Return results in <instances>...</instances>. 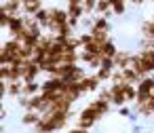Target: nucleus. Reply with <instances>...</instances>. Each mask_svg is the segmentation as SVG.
<instances>
[{
	"instance_id": "2",
	"label": "nucleus",
	"mask_w": 154,
	"mask_h": 133,
	"mask_svg": "<svg viewBox=\"0 0 154 133\" xmlns=\"http://www.w3.org/2000/svg\"><path fill=\"white\" fill-rule=\"evenodd\" d=\"M51 9V23H49V30L51 34H59L61 26H66L70 21V15H68V9L66 7H49Z\"/></svg>"
},
{
	"instance_id": "6",
	"label": "nucleus",
	"mask_w": 154,
	"mask_h": 133,
	"mask_svg": "<svg viewBox=\"0 0 154 133\" xmlns=\"http://www.w3.org/2000/svg\"><path fill=\"white\" fill-rule=\"evenodd\" d=\"M137 57H139L141 68L146 70V74H154V49H139Z\"/></svg>"
},
{
	"instance_id": "13",
	"label": "nucleus",
	"mask_w": 154,
	"mask_h": 133,
	"mask_svg": "<svg viewBox=\"0 0 154 133\" xmlns=\"http://www.w3.org/2000/svg\"><path fill=\"white\" fill-rule=\"evenodd\" d=\"M89 104H91V106H93V108L101 114V118H103V116H108V114L112 112V108H114L108 99H101V97H95V99H91Z\"/></svg>"
},
{
	"instance_id": "14",
	"label": "nucleus",
	"mask_w": 154,
	"mask_h": 133,
	"mask_svg": "<svg viewBox=\"0 0 154 133\" xmlns=\"http://www.w3.org/2000/svg\"><path fill=\"white\" fill-rule=\"evenodd\" d=\"M42 118V114L40 112H36V110H23V116H21V125L23 127H36V122Z\"/></svg>"
},
{
	"instance_id": "4",
	"label": "nucleus",
	"mask_w": 154,
	"mask_h": 133,
	"mask_svg": "<svg viewBox=\"0 0 154 133\" xmlns=\"http://www.w3.org/2000/svg\"><path fill=\"white\" fill-rule=\"evenodd\" d=\"M152 91H154V74H148L137 82V99L152 97Z\"/></svg>"
},
{
	"instance_id": "21",
	"label": "nucleus",
	"mask_w": 154,
	"mask_h": 133,
	"mask_svg": "<svg viewBox=\"0 0 154 133\" xmlns=\"http://www.w3.org/2000/svg\"><path fill=\"white\" fill-rule=\"evenodd\" d=\"M112 72H114V70H110V68H97L93 74H95V76H97L101 82H110V78H112Z\"/></svg>"
},
{
	"instance_id": "17",
	"label": "nucleus",
	"mask_w": 154,
	"mask_h": 133,
	"mask_svg": "<svg viewBox=\"0 0 154 133\" xmlns=\"http://www.w3.org/2000/svg\"><path fill=\"white\" fill-rule=\"evenodd\" d=\"M141 38H154V19H143L141 21Z\"/></svg>"
},
{
	"instance_id": "8",
	"label": "nucleus",
	"mask_w": 154,
	"mask_h": 133,
	"mask_svg": "<svg viewBox=\"0 0 154 133\" xmlns=\"http://www.w3.org/2000/svg\"><path fill=\"white\" fill-rule=\"evenodd\" d=\"M45 74L42 68L34 61V59H28L26 61V68H23V82H30V80H38V76Z\"/></svg>"
},
{
	"instance_id": "1",
	"label": "nucleus",
	"mask_w": 154,
	"mask_h": 133,
	"mask_svg": "<svg viewBox=\"0 0 154 133\" xmlns=\"http://www.w3.org/2000/svg\"><path fill=\"white\" fill-rule=\"evenodd\" d=\"M99 120H101V114H99L91 104H87V106L76 114V125H78V127H82V129H89V131H91Z\"/></svg>"
},
{
	"instance_id": "29",
	"label": "nucleus",
	"mask_w": 154,
	"mask_h": 133,
	"mask_svg": "<svg viewBox=\"0 0 154 133\" xmlns=\"http://www.w3.org/2000/svg\"><path fill=\"white\" fill-rule=\"evenodd\" d=\"M42 2H45V0H42Z\"/></svg>"
},
{
	"instance_id": "3",
	"label": "nucleus",
	"mask_w": 154,
	"mask_h": 133,
	"mask_svg": "<svg viewBox=\"0 0 154 133\" xmlns=\"http://www.w3.org/2000/svg\"><path fill=\"white\" fill-rule=\"evenodd\" d=\"M40 82H42V93H63V87H66V80L59 76H47Z\"/></svg>"
},
{
	"instance_id": "5",
	"label": "nucleus",
	"mask_w": 154,
	"mask_h": 133,
	"mask_svg": "<svg viewBox=\"0 0 154 133\" xmlns=\"http://www.w3.org/2000/svg\"><path fill=\"white\" fill-rule=\"evenodd\" d=\"M101 59L103 55L101 53H93V51H87V49H80V63L87 66V68H99L101 66Z\"/></svg>"
},
{
	"instance_id": "11",
	"label": "nucleus",
	"mask_w": 154,
	"mask_h": 133,
	"mask_svg": "<svg viewBox=\"0 0 154 133\" xmlns=\"http://www.w3.org/2000/svg\"><path fill=\"white\" fill-rule=\"evenodd\" d=\"M0 11H2V13H9V15H21V13H23V5L17 2V0H2Z\"/></svg>"
},
{
	"instance_id": "20",
	"label": "nucleus",
	"mask_w": 154,
	"mask_h": 133,
	"mask_svg": "<svg viewBox=\"0 0 154 133\" xmlns=\"http://www.w3.org/2000/svg\"><path fill=\"white\" fill-rule=\"evenodd\" d=\"M125 95H127V101L133 106L135 101H137V85H125Z\"/></svg>"
},
{
	"instance_id": "24",
	"label": "nucleus",
	"mask_w": 154,
	"mask_h": 133,
	"mask_svg": "<svg viewBox=\"0 0 154 133\" xmlns=\"http://www.w3.org/2000/svg\"><path fill=\"white\" fill-rule=\"evenodd\" d=\"M68 133H91V131H89V129H82V127H78V125H74V127L68 129Z\"/></svg>"
},
{
	"instance_id": "22",
	"label": "nucleus",
	"mask_w": 154,
	"mask_h": 133,
	"mask_svg": "<svg viewBox=\"0 0 154 133\" xmlns=\"http://www.w3.org/2000/svg\"><path fill=\"white\" fill-rule=\"evenodd\" d=\"M78 40H80V47H89L93 42V34L91 32H82V34H78Z\"/></svg>"
},
{
	"instance_id": "7",
	"label": "nucleus",
	"mask_w": 154,
	"mask_h": 133,
	"mask_svg": "<svg viewBox=\"0 0 154 133\" xmlns=\"http://www.w3.org/2000/svg\"><path fill=\"white\" fill-rule=\"evenodd\" d=\"M101 80L95 76V74H87L82 80H80V89H82V93L87 95V93H97L99 89H101Z\"/></svg>"
},
{
	"instance_id": "19",
	"label": "nucleus",
	"mask_w": 154,
	"mask_h": 133,
	"mask_svg": "<svg viewBox=\"0 0 154 133\" xmlns=\"http://www.w3.org/2000/svg\"><path fill=\"white\" fill-rule=\"evenodd\" d=\"M116 53H118V47H116L114 38H110V40L101 47V55H103V57H116Z\"/></svg>"
},
{
	"instance_id": "18",
	"label": "nucleus",
	"mask_w": 154,
	"mask_h": 133,
	"mask_svg": "<svg viewBox=\"0 0 154 133\" xmlns=\"http://www.w3.org/2000/svg\"><path fill=\"white\" fill-rule=\"evenodd\" d=\"M95 15H106V17H112V2H110V0H97Z\"/></svg>"
},
{
	"instance_id": "28",
	"label": "nucleus",
	"mask_w": 154,
	"mask_h": 133,
	"mask_svg": "<svg viewBox=\"0 0 154 133\" xmlns=\"http://www.w3.org/2000/svg\"><path fill=\"white\" fill-rule=\"evenodd\" d=\"M32 133H38V131H34V129H32Z\"/></svg>"
},
{
	"instance_id": "23",
	"label": "nucleus",
	"mask_w": 154,
	"mask_h": 133,
	"mask_svg": "<svg viewBox=\"0 0 154 133\" xmlns=\"http://www.w3.org/2000/svg\"><path fill=\"white\" fill-rule=\"evenodd\" d=\"M116 112H118L120 116H125V118H131V116H133V108H129V104L122 106V108H116Z\"/></svg>"
},
{
	"instance_id": "25",
	"label": "nucleus",
	"mask_w": 154,
	"mask_h": 133,
	"mask_svg": "<svg viewBox=\"0 0 154 133\" xmlns=\"http://www.w3.org/2000/svg\"><path fill=\"white\" fill-rule=\"evenodd\" d=\"M82 2H85V0H66V7L68 5H82Z\"/></svg>"
},
{
	"instance_id": "15",
	"label": "nucleus",
	"mask_w": 154,
	"mask_h": 133,
	"mask_svg": "<svg viewBox=\"0 0 154 133\" xmlns=\"http://www.w3.org/2000/svg\"><path fill=\"white\" fill-rule=\"evenodd\" d=\"M40 9H45V2L42 0H26L23 2V15H36Z\"/></svg>"
},
{
	"instance_id": "30",
	"label": "nucleus",
	"mask_w": 154,
	"mask_h": 133,
	"mask_svg": "<svg viewBox=\"0 0 154 133\" xmlns=\"http://www.w3.org/2000/svg\"><path fill=\"white\" fill-rule=\"evenodd\" d=\"M152 2H154V0H152Z\"/></svg>"
},
{
	"instance_id": "12",
	"label": "nucleus",
	"mask_w": 154,
	"mask_h": 133,
	"mask_svg": "<svg viewBox=\"0 0 154 133\" xmlns=\"http://www.w3.org/2000/svg\"><path fill=\"white\" fill-rule=\"evenodd\" d=\"M131 57H133L131 51H122V49H118V53H116V57H114L116 70H125V68H129V66H131Z\"/></svg>"
},
{
	"instance_id": "26",
	"label": "nucleus",
	"mask_w": 154,
	"mask_h": 133,
	"mask_svg": "<svg viewBox=\"0 0 154 133\" xmlns=\"http://www.w3.org/2000/svg\"><path fill=\"white\" fill-rule=\"evenodd\" d=\"M7 116H9V110H7V108H5V106H2V120H5V118H7Z\"/></svg>"
},
{
	"instance_id": "10",
	"label": "nucleus",
	"mask_w": 154,
	"mask_h": 133,
	"mask_svg": "<svg viewBox=\"0 0 154 133\" xmlns=\"http://www.w3.org/2000/svg\"><path fill=\"white\" fill-rule=\"evenodd\" d=\"M89 32H112L110 17H106V15H95V17H93V26H91Z\"/></svg>"
},
{
	"instance_id": "27",
	"label": "nucleus",
	"mask_w": 154,
	"mask_h": 133,
	"mask_svg": "<svg viewBox=\"0 0 154 133\" xmlns=\"http://www.w3.org/2000/svg\"><path fill=\"white\" fill-rule=\"evenodd\" d=\"M129 2H133V5H143L146 0H129Z\"/></svg>"
},
{
	"instance_id": "9",
	"label": "nucleus",
	"mask_w": 154,
	"mask_h": 133,
	"mask_svg": "<svg viewBox=\"0 0 154 133\" xmlns=\"http://www.w3.org/2000/svg\"><path fill=\"white\" fill-rule=\"evenodd\" d=\"M23 30H26V15L21 13V15H15V17L11 19L7 34H9V38H15V36H17V34H21Z\"/></svg>"
},
{
	"instance_id": "16",
	"label": "nucleus",
	"mask_w": 154,
	"mask_h": 133,
	"mask_svg": "<svg viewBox=\"0 0 154 133\" xmlns=\"http://www.w3.org/2000/svg\"><path fill=\"white\" fill-rule=\"evenodd\" d=\"M42 93V82L40 80H30V82H23V95H38Z\"/></svg>"
}]
</instances>
